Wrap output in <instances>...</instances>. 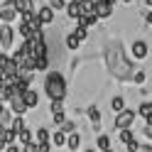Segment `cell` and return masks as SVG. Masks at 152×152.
<instances>
[{"label":"cell","instance_id":"cell-1","mask_svg":"<svg viewBox=\"0 0 152 152\" xmlns=\"http://www.w3.org/2000/svg\"><path fill=\"white\" fill-rule=\"evenodd\" d=\"M44 93L52 101H64L66 98V79L59 71H49L44 79Z\"/></svg>","mask_w":152,"mask_h":152},{"label":"cell","instance_id":"cell-2","mask_svg":"<svg viewBox=\"0 0 152 152\" xmlns=\"http://www.w3.org/2000/svg\"><path fill=\"white\" fill-rule=\"evenodd\" d=\"M108 69L120 76V79H125V76H130V64L123 59V49L115 44V47H110L108 49Z\"/></svg>","mask_w":152,"mask_h":152},{"label":"cell","instance_id":"cell-3","mask_svg":"<svg viewBox=\"0 0 152 152\" xmlns=\"http://www.w3.org/2000/svg\"><path fill=\"white\" fill-rule=\"evenodd\" d=\"M135 118H137V110H132V108H125V110H120L118 115H115V125L118 130H128V128H132V123H135Z\"/></svg>","mask_w":152,"mask_h":152},{"label":"cell","instance_id":"cell-4","mask_svg":"<svg viewBox=\"0 0 152 152\" xmlns=\"http://www.w3.org/2000/svg\"><path fill=\"white\" fill-rule=\"evenodd\" d=\"M113 3L115 0H93V12L98 15V20H108L113 15Z\"/></svg>","mask_w":152,"mask_h":152},{"label":"cell","instance_id":"cell-5","mask_svg":"<svg viewBox=\"0 0 152 152\" xmlns=\"http://www.w3.org/2000/svg\"><path fill=\"white\" fill-rule=\"evenodd\" d=\"M17 15H20V12L15 10V3H12V0L3 3V7H0V22H3V25L15 22V20H17Z\"/></svg>","mask_w":152,"mask_h":152},{"label":"cell","instance_id":"cell-6","mask_svg":"<svg viewBox=\"0 0 152 152\" xmlns=\"http://www.w3.org/2000/svg\"><path fill=\"white\" fill-rule=\"evenodd\" d=\"M130 54H132V59H137V61L147 59V54H150L147 42H145V39H135V42L130 44Z\"/></svg>","mask_w":152,"mask_h":152},{"label":"cell","instance_id":"cell-7","mask_svg":"<svg viewBox=\"0 0 152 152\" xmlns=\"http://www.w3.org/2000/svg\"><path fill=\"white\" fill-rule=\"evenodd\" d=\"M12 39H15L12 27H10V25H3V27H0V49H3V52H7V49H10V47L15 44Z\"/></svg>","mask_w":152,"mask_h":152},{"label":"cell","instance_id":"cell-8","mask_svg":"<svg viewBox=\"0 0 152 152\" xmlns=\"http://www.w3.org/2000/svg\"><path fill=\"white\" fill-rule=\"evenodd\" d=\"M7 106H10V110L15 113V115H25V113L30 110V108H27V103L22 101V96H15V98H10V101H7Z\"/></svg>","mask_w":152,"mask_h":152},{"label":"cell","instance_id":"cell-9","mask_svg":"<svg viewBox=\"0 0 152 152\" xmlns=\"http://www.w3.org/2000/svg\"><path fill=\"white\" fill-rule=\"evenodd\" d=\"M66 15L71 17V20H79L83 15V3H76V0H69L66 3Z\"/></svg>","mask_w":152,"mask_h":152},{"label":"cell","instance_id":"cell-10","mask_svg":"<svg viewBox=\"0 0 152 152\" xmlns=\"http://www.w3.org/2000/svg\"><path fill=\"white\" fill-rule=\"evenodd\" d=\"M137 115H142L145 125H152V101H142L137 108Z\"/></svg>","mask_w":152,"mask_h":152},{"label":"cell","instance_id":"cell-11","mask_svg":"<svg viewBox=\"0 0 152 152\" xmlns=\"http://www.w3.org/2000/svg\"><path fill=\"white\" fill-rule=\"evenodd\" d=\"M37 17H39L42 25H52L54 22V10H52L49 5H42L39 10H37Z\"/></svg>","mask_w":152,"mask_h":152},{"label":"cell","instance_id":"cell-12","mask_svg":"<svg viewBox=\"0 0 152 152\" xmlns=\"http://www.w3.org/2000/svg\"><path fill=\"white\" fill-rule=\"evenodd\" d=\"M22 101L27 103V108H37V103H39V93H37L34 88H27L22 93Z\"/></svg>","mask_w":152,"mask_h":152},{"label":"cell","instance_id":"cell-13","mask_svg":"<svg viewBox=\"0 0 152 152\" xmlns=\"http://www.w3.org/2000/svg\"><path fill=\"white\" fill-rule=\"evenodd\" d=\"M76 22H79L81 27H86V30H88V27H93V25L98 22V15H96V12H83Z\"/></svg>","mask_w":152,"mask_h":152},{"label":"cell","instance_id":"cell-14","mask_svg":"<svg viewBox=\"0 0 152 152\" xmlns=\"http://www.w3.org/2000/svg\"><path fill=\"white\" fill-rule=\"evenodd\" d=\"M12 3H15V10L20 12V15L34 10V0H12Z\"/></svg>","mask_w":152,"mask_h":152},{"label":"cell","instance_id":"cell-15","mask_svg":"<svg viewBox=\"0 0 152 152\" xmlns=\"http://www.w3.org/2000/svg\"><path fill=\"white\" fill-rule=\"evenodd\" d=\"M34 142L37 145H52V135H49V130L47 128H39L34 132Z\"/></svg>","mask_w":152,"mask_h":152},{"label":"cell","instance_id":"cell-16","mask_svg":"<svg viewBox=\"0 0 152 152\" xmlns=\"http://www.w3.org/2000/svg\"><path fill=\"white\" fill-rule=\"evenodd\" d=\"M66 147H69L71 152H76L81 147V135H79V132H71V135L66 137Z\"/></svg>","mask_w":152,"mask_h":152},{"label":"cell","instance_id":"cell-17","mask_svg":"<svg viewBox=\"0 0 152 152\" xmlns=\"http://www.w3.org/2000/svg\"><path fill=\"white\" fill-rule=\"evenodd\" d=\"M88 120L93 123V128L98 130V125H101V110L96 106H88Z\"/></svg>","mask_w":152,"mask_h":152},{"label":"cell","instance_id":"cell-18","mask_svg":"<svg viewBox=\"0 0 152 152\" xmlns=\"http://www.w3.org/2000/svg\"><path fill=\"white\" fill-rule=\"evenodd\" d=\"M110 108L115 110V113H120V110H125V108H128V103H125V98H123V96H113Z\"/></svg>","mask_w":152,"mask_h":152},{"label":"cell","instance_id":"cell-19","mask_svg":"<svg viewBox=\"0 0 152 152\" xmlns=\"http://www.w3.org/2000/svg\"><path fill=\"white\" fill-rule=\"evenodd\" d=\"M66 137H69V135H66V132L56 130L54 135H52V145H56V147H64V145H66Z\"/></svg>","mask_w":152,"mask_h":152},{"label":"cell","instance_id":"cell-20","mask_svg":"<svg viewBox=\"0 0 152 152\" xmlns=\"http://www.w3.org/2000/svg\"><path fill=\"white\" fill-rule=\"evenodd\" d=\"M17 142H20V145H27V142H32V132H30V128H22L20 132H17Z\"/></svg>","mask_w":152,"mask_h":152},{"label":"cell","instance_id":"cell-21","mask_svg":"<svg viewBox=\"0 0 152 152\" xmlns=\"http://www.w3.org/2000/svg\"><path fill=\"white\" fill-rule=\"evenodd\" d=\"M47 69H49V56H37L34 71H47Z\"/></svg>","mask_w":152,"mask_h":152},{"label":"cell","instance_id":"cell-22","mask_svg":"<svg viewBox=\"0 0 152 152\" xmlns=\"http://www.w3.org/2000/svg\"><path fill=\"white\" fill-rule=\"evenodd\" d=\"M10 128H12L15 132H20L22 128H27V123H25V115H15V118H12V125H10Z\"/></svg>","mask_w":152,"mask_h":152},{"label":"cell","instance_id":"cell-23","mask_svg":"<svg viewBox=\"0 0 152 152\" xmlns=\"http://www.w3.org/2000/svg\"><path fill=\"white\" fill-rule=\"evenodd\" d=\"M96 147H98V150H108V147H110V137H108V135H98V137H96Z\"/></svg>","mask_w":152,"mask_h":152},{"label":"cell","instance_id":"cell-24","mask_svg":"<svg viewBox=\"0 0 152 152\" xmlns=\"http://www.w3.org/2000/svg\"><path fill=\"white\" fill-rule=\"evenodd\" d=\"M66 47H69V49H79V47H81V39L71 32L69 37H66Z\"/></svg>","mask_w":152,"mask_h":152},{"label":"cell","instance_id":"cell-25","mask_svg":"<svg viewBox=\"0 0 152 152\" xmlns=\"http://www.w3.org/2000/svg\"><path fill=\"white\" fill-rule=\"evenodd\" d=\"M61 132H66V135H71V132H76V125H74V120H64L61 125H59Z\"/></svg>","mask_w":152,"mask_h":152},{"label":"cell","instance_id":"cell-26","mask_svg":"<svg viewBox=\"0 0 152 152\" xmlns=\"http://www.w3.org/2000/svg\"><path fill=\"white\" fill-rule=\"evenodd\" d=\"M66 3H69V0H49L47 5H49L52 10L56 12V10H66Z\"/></svg>","mask_w":152,"mask_h":152},{"label":"cell","instance_id":"cell-27","mask_svg":"<svg viewBox=\"0 0 152 152\" xmlns=\"http://www.w3.org/2000/svg\"><path fill=\"white\" fill-rule=\"evenodd\" d=\"M135 140V135H132V130L128 128V130H120V142L123 145H128V142H132Z\"/></svg>","mask_w":152,"mask_h":152},{"label":"cell","instance_id":"cell-28","mask_svg":"<svg viewBox=\"0 0 152 152\" xmlns=\"http://www.w3.org/2000/svg\"><path fill=\"white\" fill-rule=\"evenodd\" d=\"M20 34L25 37V39H30V37L34 34V30H32V27L27 25V22H20Z\"/></svg>","mask_w":152,"mask_h":152},{"label":"cell","instance_id":"cell-29","mask_svg":"<svg viewBox=\"0 0 152 152\" xmlns=\"http://www.w3.org/2000/svg\"><path fill=\"white\" fill-rule=\"evenodd\" d=\"M74 34L79 37L81 42H86V37H88V30H86V27H81V25H79V27H76V30H74Z\"/></svg>","mask_w":152,"mask_h":152},{"label":"cell","instance_id":"cell-30","mask_svg":"<svg viewBox=\"0 0 152 152\" xmlns=\"http://www.w3.org/2000/svg\"><path fill=\"white\" fill-rule=\"evenodd\" d=\"M54 113H64V101H52V115Z\"/></svg>","mask_w":152,"mask_h":152},{"label":"cell","instance_id":"cell-31","mask_svg":"<svg viewBox=\"0 0 152 152\" xmlns=\"http://www.w3.org/2000/svg\"><path fill=\"white\" fill-rule=\"evenodd\" d=\"M22 152H39V145L32 140V142H27V145H22Z\"/></svg>","mask_w":152,"mask_h":152},{"label":"cell","instance_id":"cell-32","mask_svg":"<svg viewBox=\"0 0 152 152\" xmlns=\"http://www.w3.org/2000/svg\"><path fill=\"white\" fill-rule=\"evenodd\" d=\"M64 120H66V115H64V113H54V115H52V123H54V125H61Z\"/></svg>","mask_w":152,"mask_h":152},{"label":"cell","instance_id":"cell-33","mask_svg":"<svg viewBox=\"0 0 152 152\" xmlns=\"http://www.w3.org/2000/svg\"><path fill=\"white\" fill-rule=\"evenodd\" d=\"M137 147H140V142H137V140H132V142H128V145H125L128 152H137Z\"/></svg>","mask_w":152,"mask_h":152},{"label":"cell","instance_id":"cell-34","mask_svg":"<svg viewBox=\"0 0 152 152\" xmlns=\"http://www.w3.org/2000/svg\"><path fill=\"white\" fill-rule=\"evenodd\" d=\"M132 79H135V83H142V81H145V71H137Z\"/></svg>","mask_w":152,"mask_h":152},{"label":"cell","instance_id":"cell-35","mask_svg":"<svg viewBox=\"0 0 152 152\" xmlns=\"http://www.w3.org/2000/svg\"><path fill=\"white\" fill-rule=\"evenodd\" d=\"M5 152H22V150H20V145H15V142H12V145L5 147Z\"/></svg>","mask_w":152,"mask_h":152},{"label":"cell","instance_id":"cell-36","mask_svg":"<svg viewBox=\"0 0 152 152\" xmlns=\"http://www.w3.org/2000/svg\"><path fill=\"white\" fill-rule=\"evenodd\" d=\"M137 152H152V145H150V142H145V145L137 147Z\"/></svg>","mask_w":152,"mask_h":152},{"label":"cell","instance_id":"cell-37","mask_svg":"<svg viewBox=\"0 0 152 152\" xmlns=\"http://www.w3.org/2000/svg\"><path fill=\"white\" fill-rule=\"evenodd\" d=\"M145 137L152 140V125H145Z\"/></svg>","mask_w":152,"mask_h":152},{"label":"cell","instance_id":"cell-38","mask_svg":"<svg viewBox=\"0 0 152 152\" xmlns=\"http://www.w3.org/2000/svg\"><path fill=\"white\" fill-rule=\"evenodd\" d=\"M5 108H7V106H5V101H3V98H0V113H3Z\"/></svg>","mask_w":152,"mask_h":152},{"label":"cell","instance_id":"cell-39","mask_svg":"<svg viewBox=\"0 0 152 152\" xmlns=\"http://www.w3.org/2000/svg\"><path fill=\"white\" fill-rule=\"evenodd\" d=\"M145 5H147V7H152V0H145Z\"/></svg>","mask_w":152,"mask_h":152},{"label":"cell","instance_id":"cell-40","mask_svg":"<svg viewBox=\"0 0 152 152\" xmlns=\"http://www.w3.org/2000/svg\"><path fill=\"white\" fill-rule=\"evenodd\" d=\"M147 22H150V25H152V12H150V15H147Z\"/></svg>","mask_w":152,"mask_h":152},{"label":"cell","instance_id":"cell-41","mask_svg":"<svg viewBox=\"0 0 152 152\" xmlns=\"http://www.w3.org/2000/svg\"><path fill=\"white\" fill-rule=\"evenodd\" d=\"M120 3H125V5H130V3H132V0H120Z\"/></svg>","mask_w":152,"mask_h":152},{"label":"cell","instance_id":"cell-42","mask_svg":"<svg viewBox=\"0 0 152 152\" xmlns=\"http://www.w3.org/2000/svg\"><path fill=\"white\" fill-rule=\"evenodd\" d=\"M101 152H113V150H110V147H108V150H101Z\"/></svg>","mask_w":152,"mask_h":152},{"label":"cell","instance_id":"cell-43","mask_svg":"<svg viewBox=\"0 0 152 152\" xmlns=\"http://www.w3.org/2000/svg\"><path fill=\"white\" fill-rule=\"evenodd\" d=\"M83 152H96V150H83Z\"/></svg>","mask_w":152,"mask_h":152},{"label":"cell","instance_id":"cell-44","mask_svg":"<svg viewBox=\"0 0 152 152\" xmlns=\"http://www.w3.org/2000/svg\"><path fill=\"white\" fill-rule=\"evenodd\" d=\"M0 27H3V22H0Z\"/></svg>","mask_w":152,"mask_h":152},{"label":"cell","instance_id":"cell-45","mask_svg":"<svg viewBox=\"0 0 152 152\" xmlns=\"http://www.w3.org/2000/svg\"><path fill=\"white\" fill-rule=\"evenodd\" d=\"M0 7H3V3H0Z\"/></svg>","mask_w":152,"mask_h":152},{"label":"cell","instance_id":"cell-46","mask_svg":"<svg viewBox=\"0 0 152 152\" xmlns=\"http://www.w3.org/2000/svg\"><path fill=\"white\" fill-rule=\"evenodd\" d=\"M0 52H3V49H0Z\"/></svg>","mask_w":152,"mask_h":152},{"label":"cell","instance_id":"cell-47","mask_svg":"<svg viewBox=\"0 0 152 152\" xmlns=\"http://www.w3.org/2000/svg\"><path fill=\"white\" fill-rule=\"evenodd\" d=\"M0 152H3V150H0Z\"/></svg>","mask_w":152,"mask_h":152}]
</instances>
